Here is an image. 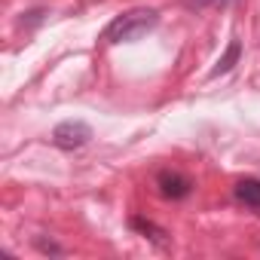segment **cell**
I'll return each instance as SVG.
<instances>
[{
  "label": "cell",
  "instance_id": "3",
  "mask_svg": "<svg viewBox=\"0 0 260 260\" xmlns=\"http://www.w3.org/2000/svg\"><path fill=\"white\" fill-rule=\"evenodd\" d=\"M156 190H159L162 199L181 202V199H187V196L196 190V184H193L190 175H184V172H178V169H159V172H156Z\"/></svg>",
  "mask_w": 260,
  "mask_h": 260
},
{
  "label": "cell",
  "instance_id": "1",
  "mask_svg": "<svg viewBox=\"0 0 260 260\" xmlns=\"http://www.w3.org/2000/svg\"><path fill=\"white\" fill-rule=\"evenodd\" d=\"M156 25H159V13H156V10H150V7H135V10L116 16V19L101 31V40H104L107 46L135 43V40L147 37Z\"/></svg>",
  "mask_w": 260,
  "mask_h": 260
},
{
  "label": "cell",
  "instance_id": "4",
  "mask_svg": "<svg viewBox=\"0 0 260 260\" xmlns=\"http://www.w3.org/2000/svg\"><path fill=\"white\" fill-rule=\"evenodd\" d=\"M233 199L260 217V178H242L233 184Z\"/></svg>",
  "mask_w": 260,
  "mask_h": 260
},
{
  "label": "cell",
  "instance_id": "7",
  "mask_svg": "<svg viewBox=\"0 0 260 260\" xmlns=\"http://www.w3.org/2000/svg\"><path fill=\"white\" fill-rule=\"evenodd\" d=\"M46 16H49V10H46V7H34V10L22 13V19H19V28H25V31H37V28L46 22Z\"/></svg>",
  "mask_w": 260,
  "mask_h": 260
},
{
  "label": "cell",
  "instance_id": "5",
  "mask_svg": "<svg viewBox=\"0 0 260 260\" xmlns=\"http://www.w3.org/2000/svg\"><path fill=\"white\" fill-rule=\"evenodd\" d=\"M128 226H132L135 233H141L144 239H150L153 245H166L169 242V233L159 226V223H153V220H147V217H138V214H132V217H128Z\"/></svg>",
  "mask_w": 260,
  "mask_h": 260
},
{
  "label": "cell",
  "instance_id": "6",
  "mask_svg": "<svg viewBox=\"0 0 260 260\" xmlns=\"http://www.w3.org/2000/svg\"><path fill=\"white\" fill-rule=\"evenodd\" d=\"M239 58H242V40H230V46H226V52L217 58V64L211 68V80H217V77H223V74H230L236 64H239Z\"/></svg>",
  "mask_w": 260,
  "mask_h": 260
},
{
  "label": "cell",
  "instance_id": "2",
  "mask_svg": "<svg viewBox=\"0 0 260 260\" xmlns=\"http://www.w3.org/2000/svg\"><path fill=\"white\" fill-rule=\"evenodd\" d=\"M92 138H95V132H92L89 122H83V119H64V122H58L52 128V138L49 141H52V147H58L64 153H74V150H83Z\"/></svg>",
  "mask_w": 260,
  "mask_h": 260
},
{
  "label": "cell",
  "instance_id": "8",
  "mask_svg": "<svg viewBox=\"0 0 260 260\" xmlns=\"http://www.w3.org/2000/svg\"><path fill=\"white\" fill-rule=\"evenodd\" d=\"M34 248H37V251H43V254H55V257H58V254H64V248H61L58 242H52V239L46 242L43 236H34Z\"/></svg>",
  "mask_w": 260,
  "mask_h": 260
},
{
  "label": "cell",
  "instance_id": "9",
  "mask_svg": "<svg viewBox=\"0 0 260 260\" xmlns=\"http://www.w3.org/2000/svg\"><path fill=\"white\" fill-rule=\"evenodd\" d=\"M181 4L187 7V10H205V7H226L230 4V0H181Z\"/></svg>",
  "mask_w": 260,
  "mask_h": 260
}]
</instances>
